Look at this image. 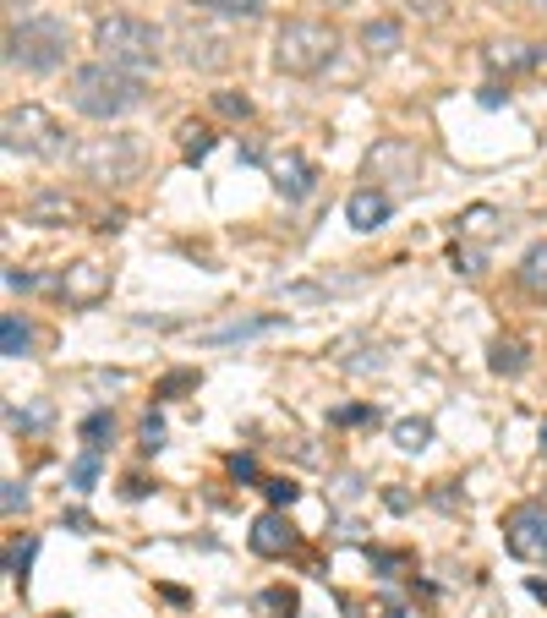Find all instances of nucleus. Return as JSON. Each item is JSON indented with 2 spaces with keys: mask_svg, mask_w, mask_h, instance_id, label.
<instances>
[{
  "mask_svg": "<svg viewBox=\"0 0 547 618\" xmlns=\"http://www.w3.org/2000/svg\"><path fill=\"white\" fill-rule=\"evenodd\" d=\"M312 186H318V170H312L301 154H279V159H274V192L285 197V203H301V197H312Z\"/></svg>",
  "mask_w": 547,
  "mask_h": 618,
  "instance_id": "nucleus-11",
  "label": "nucleus"
},
{
  "mask_svg": "<svg viewBox=\"0 0 547 618\" xmlns=\"http://www.w3.org/2000/svg\"><path fill=\"white\" fill-rule=\"evenodd\" d=\"M66 44H72V33H66L61 17H22L6 28V61L44 77L55 66H66Z\"/></svg>",
  "mask_w": 547,
  "mask_h": 618,
  "instance_id": "nucleus-4",
  "label": "nucleus"
},
{
  "mask_svg": "<svg viewBox=\"0 0 547 618\" xmlns=\"http://www.w3.org/2000/svg\"><path fill=\"white\" fill-rule=\"evenodd\" d=\"M110 433H115L110 411H93L88 422H83V438H88V449H99V438H110Z\"/></svg>",
  "mask_w": 547,
  "mask_h": 618,
  "instance_id": "nucleus-25",
  "label": "nucleus"
},
{
  "mask_svg": "<svg viewBox=\"0 0 547 618\" xmlns=\"http://www.w3.org/2000/svg\"><path fill=\"white\" fill-rule=\"evenodd\" d=\"M279 312H269V318H241V323H225V329H214L208 334V345H230V340H252V334H269V329H279Z\"/></svg>",
  "mask_w": 547,
  "mask_h": 618,
  "instance_id": "nucleus-15",
  "label": "nucleus"
},
{
  "mask_svg": "<svg viewBox=\"0 0 547 618\" xmlns=\"http://www.w3.org/2000/svg\"><path fill=\"white\" fill-rule=\"evenodd\" d=\"M104 290H110V268H99V263H72L61 274V296L72 301V307H93Z\"/></svg>",
  "mask_w": 547,
  "mask_h": 618,
  "instance_id": "nucleus-9",
  "label": "nucleus"
},
{
  "mask_svg": "<svg viewBox=\"0 0 547 618\" xmlns=\"http://www.w3.org/2000/svg\"><path fill=\"white\" fill-rule=\"evenodd\" d=\"M334 50H340V33L318 17H290L274 33V66L285 77H318L334 61Z\"/></svg>",
  "mask_w": 547,
  "mask_h": 618,
  "instance_id": "nucleus-3",
  "label": "nucleus"
},
{
  "mask_svg": "<svg viewBox=\"0 0 547 618\" xmlns=\"http://www.w3.org/2000/svg\"><path fill=\"white\" fill-rule=\"evenodd\" d=\"M159 28L143 17H126V11H115V17H99L93 22V50H99V61L121 66V72H148V66H159Z\"/></svg>",
  "mask_w": 547,
  "mask_h": 618,
  "instance_id": "nucleus-2",
  "label": "nucleus"
},
{
  "mask_svg": "<svg viewBox=\"0 0 547 618\" xmlns=\"http://www.w3.org/2000/svg\"><path fill=\"white\" fill-rule=\"evenodd\" d=\"M504 547L526 564L547 558V504H515L504 515Z\"/></svg>",
  "mask_w": 547,
  "mask_h": 618,
  "instance_id": "nucleus-7",
  "label": "nucleus"
},
{
  "mask_svg": "<svg viewBox=\"0 0 547 618\" xmlns=\"http://www.w3.org/2000/svg\"><path fill=\"white\" fill-rule=\"evenodd\" d=\"M389 192L383 186H362V192L345 197V219H351V230H378L383 219H389Z\"/></svg>",
  "mask_w": 547,
  "mask_h": 618,
  "instance_id": "nucleus-12",
  "label": "nucleus"
},
{
  "mask_svg": "<svg viewBox=\"0 0 547 618\" xmlns=\"http://www.w3.org/2000/svg\"><path fill=\"white\" fill-rule=\"evenodd\" d=\"M77 170L93 181H126L143 170V137L137 132H115V137H88L77 148Z\"/></svg>",
  "mask_w": 547,
  "mask_h": 618,
  "instance_id": "nucleus-5",
  "label": "nucleus"
},
{
  "mask_svg": "<svg viewBox=\"0 0 547 618\" xmlns=\"http://www.w3.org/2000/svg\"><path fill=\"white\" fill-rule=\"evenodd\" d=\"M66 99H72V110L88 115V121H121V115H132L137 104H143V83H137V72H121V66H110V61H88L72 72Z\"/></svg>",
  "mask_w": 547,
  "mask_h": 618,
  "instance_id": "nucleus-1",
  "label": "nucleus"
},
{
  "mask_svg": "<svg viewBox=\"0 0 547 618\" xmlns=\"http://www.w3.org/2000/svg\"><path fill=\"white\" fill-rule=\"evenodd\" d=\"M181 55H186V66H197V72L230 66V44L219 39V33H203V28H181Z\"/></svg>",
  "mask_w": 547,
  "mask_h": 618,
  "instance_id": "nucleus-10",
  "label": "nucleus"
},
{
  "mask_svg": "<svg viewBox=\"0 0 547 618\" xmlns=\"http://www.w3.org/2000/svg\"><path fill=\"white\" fill-rule=\"evenodd\" d=\"M367 176H372V186H378V181L411 186L416 176H422V148L405 143V137H383V143L367 154Z\"/></svg>",
  "mask_w": 547,
  "mask_h": 618,
  "instance_id": "nucleus-8",
  "label": "nucleus"
},
{
  "mask_svg": "<svg viewBox=\"0 0 547 618\" xmlns=\"http://www.w3.org/2000/svg\"><path fill=\"white\" fill-rule=\"evenodd\" d=\"M520 285H526L531 296H542V290H547V241H537V247L520 258Z\"/></svg>",
  "mask_w": 547,
  "mask_h": 618,
  "instance_id": "nucleus-16",
  "label": "nucleus"
},
{
  "mask_svg": "<svg viewBox=\"0 0 547 618\" xmlns=\"http://www.w3.org/2000/svg\"><path fill=\"white\" fill-rule=\"evenodd\" d=\"M208 148H214V137H208V132H192V143H186V159L197 165V159H208Z\"/></svg>",
  "mask_w": 547,
  "mask_h": 618,
  "instance_id": "nucleus-31",
  "label": "nucleus"
},
{
  "mask_svg": "<svg viewBox=\"0 0 547 618\" xmlns=\"http://www.w3.org/2000/svg\"><path fill=\"white\" fill-rule=\"evenodd\" d=\"M389 6H400V17H416V22H444L449 0H389Z\"/></svg>",
  "mask_w": 547,
  "mask_h": 618,
  "instance_id": "nucleus-21",
  "label": "nucleus"
},
{
  "mask_svg": "<svg viewBox=\"0 0 547 618\" xmlns=\"http://www.w3.org/2000/svg\"><path fill=\"white\" fill-rule=\"evenodd\" d=\"M230 471H236V476H247V482H252V476H258V465H252V454H236V460H230Z\"/></svg>",
  "mask_w": 547,
  "mask_h": 618,
  "instance_id": "nucleus-34",
  "label": "nucleus"
},
{
  "mask_svg": "<svg viewBox=\"0 0 547 618\" xmlns=\"http://www.w3.org/2000/svg\"><path fill=\"white\" fill-rule=\"evenodd\" d=\"M28 219H39V225H44V219H72V197H39V203H33L28 208Z\"/></svg>",
  "mask_w": 547,
  "mask_h": 618,
  "instance_id": "nucleus-24",
  "label": "nucleus"
},
{
  "mask_svg": "<svg viewBox=\"0 0 547 618\" xmlns=\"http://www.w3.org/2000/svg\"><path fill=\"white\" fill-rule=\"evenodd\" d=\"M214 110H219V115H247L252 104H247V99H236V93H219V99H214Z\"/></svg>",
  "mask_w": 547,
  "mask_h": 618,
  "instance_id": "nucleus-30",
  "label": "nucleus"
},
{
  "mask_svg": "<svg viewBox=\"0 0 547 618\" xmlns=\"http://www.w3.org/2000/svg\"><path fill=\"white\" fill-rule=\"evenodd\" d=\"M0 504H6V515H17V509H28V487H22V482H6V493H0Z\"/></svg>",
  "mask_w": 547,
  "mask_h": 618,
  "instance_id": "nucleus-26",
  "label": "nucleus"
},
{
  "mask_svg": "<svg viewBox=\"0 0 547 618\" xmlns=\"http://www.w3.org/2000/svg\"><path fill=\"white\" fill-rule=\"evenodd\" d=\"M33 285H39L33 274H22V268H6V290H33Z\"/></svg>",
  "mask_w": 547,
  "mask_h": 618,
  "instance_id": "nucleus-33",
  "label": "nucleus"
},
{
  "mask_svg": "<svg viewBox=\"0 0 547 618\" xmlns=\"http://www.w3.org/2000/svg\"><path fill=\"white\" fill-rule=\"evenodd\" d=\"M263 493H269L274 504H296V493H301V487H296V482H263Z\"/></svg>",
  "mask_w": 547,
  "mask_h": 618,
  "instance_id": "nucleus-28",
  "label": "nucleus"
},
{
  "mask_svg": "<svg viewBox=\"0 0 547 618\" xmlns=\"http://www.w3.org/2000/svg\"><path fill=\"white\" fill-rule=\"evenodd\" d=\"M143 449H148V454L165 449V422H159V416H148V422H143Z\"/></svg>",
  "mask_w": 547,
  "mask_h": 618,
  "instance_id": "nucleus-27",
  "label": "nucleus"
},
{
  "mask_svg": "<svg viewBox=\"0 0 547 618\" xmlns=\"http://www.w3.org/2000/svg\"><path fill=\"white\" fill-rule=\"evenodd\" d=\"M6 6H22V0H6Z\"/></svg>",
  "mask_w": 547,
  "mask_h": 618,
  "instance_id": "nucleus-38",
  "label": "nucleus"
},
{
  "mask_svg": "<svg viewBox=\"0 0 547 618\" xmlns=\"http://www.w3.org/2000/svg\"><path fill=\"white\" fill-rule=\"evenodd\" d=\"M487 61H493V66H537L542 55L531 50V44H498V50L487 55Z\"/></svg>",
  "mask_w": 547,
  "mask_h": 618,
  "instance_id": "nucleus-22",
  "label": "nucleus"
},
{
  "mask_svg": "<svg viewBox=\"0 0 547 618\" xmlns=\"http://www.w3.org/2000/svg\"><path fill=\"white\" fill-rule=\"evenodd\" d=\"M192 6L214 11V17H263V0H192Z\"/></svg>",
  "mask_w": 547,
  "mask_h": 618,
  "instance_id": "nucleus-20",
  "label": "nucleus"
},
{
  "mask_svg": "<svg viewBox=\"0 0 547 618\" xmlns=\"http://www.w3.org/2000/svg\"><path fill=\"white\" fill-rule=\"evenodd\" d=\"M33 547H39V542H33V536H28V542H22V547H11V575H22V569L33 564Z\"/></svg>",
  "mask_w": 547,
  "mask_h": 618,
  "instance_id": "nucleus-29",
  "label": "nucleus"
},
{
  "mask_svg": "<svg viewBox=\"0 0 547 618\" xmlns=\"http://www.w3.org/2000/svg\"><path fill=\"white\" fill-rule=\"evenodd\" d=\"M394 443H400L405 454H422L427 443H433V422H422V416H405V422L394 427Z\"/></svg>",
  "mask_w": 547,
  "mask_h": 618,
  "instance_id": "nucleus-18",
  "label": "nucleus"
},
{
  "mask_svg": "<svg viewBox=\"0 0 547 618\" xmlns=\"http://www.w3.org/2000/svg\"><path fill=\"white\" fill-rule=\"evenodd\" d=\"M93 482H99V449H83V454H77V465H72V487H77V493H88Z\"/></svg>",
  "mask_w": 547,
  "mask_h": 618,
  "instance_id": "nucleus-23",
  "label": "nucleus"
},
{
  "mask_svg": "<svg viewBox=\"0 0 547 618\" xmlns=\"http://www.w3.org/2000/svg\"><path fill=\"white\" fill-rule=\"evenodd\" d=\"M493 372H498V378H520V372H526V345H520V340H498L493 345Z\"/></svg>",
  "mask_w": 547,
  "mask_h": 618,
  "instance_id": "nucleus-19",
  "label": "nucleus"
},
{
  "mask_svg": "<svg viewBox=\"0 0 547 618\" xmlns=\"http://www.w3.org/2000/svg\"><path fill=\"white\" fill-rule=\"evenodd\" d=\"M362 50L367 55H394L400 50V22H389V17L362 22Z\"/></svg>",
  "mask_w": 547,
  "mask_h": 618,
  "instance_id": "nucleus-14",
  "label": "nucleus"
},
{
  "mask_svg": "<svg viewBox=\"0 0 547 618\" xmlns=\"http://www.w3.org/2000/svg\"><path fill=\"white\" fill-rule=\"evenodd\" d=\"M0 137H6V154H61V126L39 104H11Z\"/></svg>",
  "mask_w": 547,
  "mask_h": 618,
  "instance_id": "nucleus-6",
  "label": "nucleus"
},
{
  "mask_svg": "<svg viewBox=\"0 0 547 618\" xmlns=\"http://www.w3.org/2000/svg\"><path fill=\"white\" fill-rule=\"evenodd\" d=\"M269 608H279V613H296V597H290V591H269Z\"/></svg>",
  "mask_w": 547,
  "mask_h": 618,
  "instance_id": "nucleus-35",
  "label": "nucleus"
},
{
  "mask_svg": "<svg viewBox=\"0 0 547 618\" xmlns=\"http://www.w3.org/2000/svg\"><path fill=\"white\" fill-rule=\"evenodd\" d=\"M252 553L258 558H279V553H290V542H296V531L285 526V515H258L252 520Z\"/></svg>",
  "mask_w": 547,
  "mask_h": 618,
  "instance_id": "nucleus-13",
  "label": "nucleus"
},
{
  "mask_svg": "<svg viewBox=\"0 0 547 618\" xmlns=\"http://www.w3.org/2000/svg\"><path fill=\"white\" fill-rule=\"evenodd\" d=\"M334 422H345V427H351V422H372V411H367V405H345V411H334Z\"/></svg>",
  "mask_w": 547,
  "mask_h": 618,
  "instance_id": "nucleus-32",
  "label": "nucleus"
},
{
  "mask_svg": "<svg viewBox=\"0 0 547 618\" xmlns=\"http://www.w3.org/2000/svg\"><path fill=\"white\" fill-rule=\"evenodd\" d=\"M542 449H547V422H542Z\"/></svg>",
  "mask_w": 547,
  "mask_h": 618,
  "instance_id": "nucleus-37",
  "label": "nucleus"
},
{
  "mask_svg": "<svg viewBox=\"0 0 547 618\" xmlns=\"http://www.w3.org/2000/svg\"><path fill=\"white\" fill-rule=\"evenodd\" d=\"M28 345H33L28 323H22L17 312H6V318H0V356H28Z\"/></svg>",
  "mask_w": 547,
  "mask_h": 618,
  "instance_id": "nucleus-17",
  "label": "nucleus"
},
{
  "mask_svg": "<svg viewBox=\"0 0 547 618\" xmlns=\"http://www.w3.org/2000/svg\"><path fill=\"white\" fill-rule=\"evenodd\" d=\"M383 618H411V613H405V608H389V613H383Z\"/></svg>",
  "mask_w": 547,
  "mask_h": 618,
  "instance_id": "nucleus-36",
  "label": "nucleus"
}]
</instances>
